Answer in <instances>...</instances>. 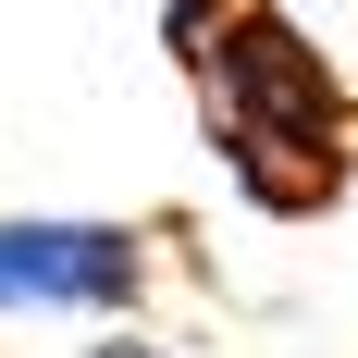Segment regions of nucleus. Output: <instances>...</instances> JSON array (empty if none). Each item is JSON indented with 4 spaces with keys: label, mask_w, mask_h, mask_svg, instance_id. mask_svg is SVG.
Wrapping results in <instances>:
<instances>
[{
    "label": "nucleus",
    "mask_w": 358,
    "mask_h": 358,
    "mask_svg": "<svg viewBox=\"0 0 358 358\" xmlns=\"http://www.w3.org/2000/svg\"><path fill=\"white\" fill-rule=\"evenodd\" d=\"M185 74H198V124H210L222 185L259 222L346 210V185H358V87L334 74V50L285 0H222L210 37L185 50Z\"/></svg>",
    "instance_id": "nucleus-1"
},
{
    "label": "nucleus",
    "mask_w": 358,
    "mask_h": 358,
    "mask_svg": "<svg viewBox=\"0 0 358 358\" xmlns=\"http://www.w3.org/2000/svg\"><path fill=\"white\" fill-rule=\"evenodd\" d=\"M148 222L0 210V334L13 322H148Z\"/></svg>",
    "instance_id": "nucleus-2"
},
{
    "label": "nucleus",
    "mask_w": 358,
    "mask_h": 358,
    "mask_svg": "<svg viewBox=\"0 0 358 358\" xmlns=\"http://www.w3.org/2000/svg\"><path fill=\"white\" fill-rule=\"evenodd\" d=\"M74 358H173V346H161L148 322H87V346H74Z\"/></svg>",
    "instance_id": "nucleus-3"
},
{
    "label": "nucleus",
    "mask_w": 358,
    "mask_h": 358,
    "mask_svg": "<svg viewBox=\"0 0 358 358\" xmlns=\"http://www.w3.org/2000/svg\"><path fill=\"white\" fill-rule=\"evenodd\" d=\"M210 13H222V0H161V37H173V62L198 50V37H210Z\"/></svg>",
    "instance_id": "nucleus-4"
}]
</instances>
